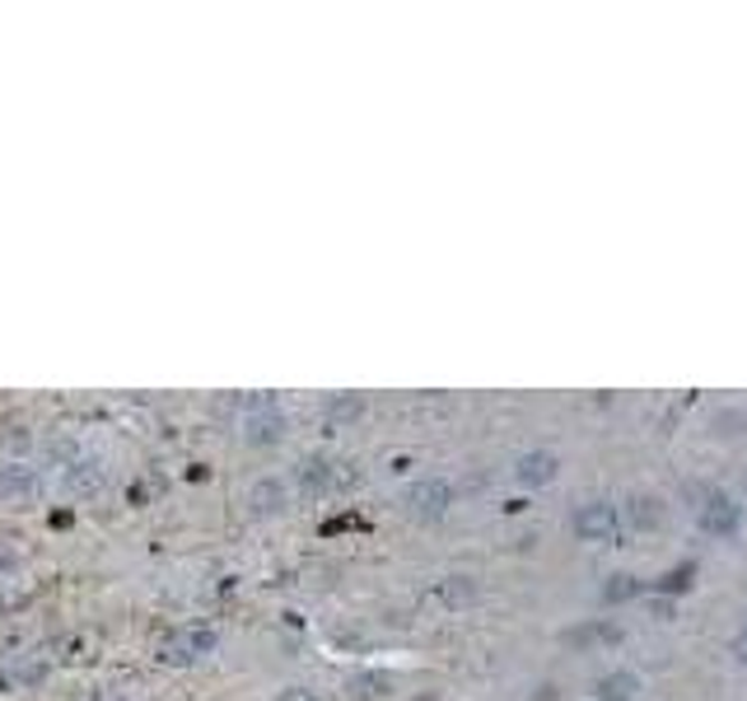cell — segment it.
<instances>
[{"label": "cell", "mask_w": 747, "mask_h": 701, "mask_svg": "<svg viewBox=\"0 0 747 701\" xmlns=\"http://www.w3.org/2000/svg\"><path fill=\"white\" fill-rule=\"evenodd\" d=\"M215 645H220V637H215L211 627H178V631H169V637L160 641V660L188 669L196 660H206V654H215Z\"/></svg>", "instance_id": "cell-1"}, {"label": "cell", "mask_w": 747, "mask_h": 701, "mask_svg": "<svg viewBox=\"0 0 747 701\" xmlns=\"http://www.w3.org/2000/svg\"><path fill=\"white\" fill-rule=\"evenodd\" d=\"M285 431H290V421L281 407L271 398H253V407H248V417H243V440L253 449H271L285 440Z\"/></svg>", "instance_id": "cell-2"}, {"label": "cell", "mask_w": 747, "mask_h": 701, "mask_svg": "<svg viewBox=\"0 0 747 701\" xmlns=\"http://www.w3.org/2000/svg\"><path fill=\"white\" fill-rule=\"evenodd\" d=\"M448 505H454V487L444 478H421L412 491H406V510L416 519H444Z\"/></svg>", "instance_id": "cell-3"}, {"label": "cell", "mask_w": 747, "mask_h": 701, "mask_svg": "<svg viewBox=\"0 0 747 701\" xmlns=\"http://www.w3.org/2000/svg\"><path fill=\"white\" fill-rule=\"evenodd\" d=\"M336 468H342V463L309 454V459H300V468H294V482H300L304 495H327V491H336V487L351 482L346 472H336Z\"/></svg>", "instance_id": "cell-4"}, {"label": "cell", "mask_w": 747, "mask_h": 701, "mask_svg": "<svg viewBox=\"0 0 747 701\" xmlns=\"http://www.w3.org/2000/svg\"><path fill=\"white\" fill-rule=\"evenodd\" d=\"M575 533L584 542H613L617 538V505L607 501H584L575 510Z\"/></svg>", "instance_id": "cell-5"}, {"label": "cell", "mask_w": 747, "mask_h": 701, "mask_svg": "<svg viewBox=\"0 0 747 701\" xmlns=\"http://www.w3.org/2000/svg\"><path fill=\"white\" fill-rule=\"evenodd\" d=\"M696 519H700V529H710V533H734L738 529V505L715 487L696 491Z\"/></svg>", "instance_id": "cell-6"}, {"label": "cell", "mask_w": 747, "mask_h": 701, "mask_svg": "<svg viewBox=\"0 0 747 701\" xmlns=\"http://www.w3.org/2000/svg\"><path fill=\"white\" fill-rule=\"evenodd\" d=\"M48 678V660L42 654H19L0 669V692H19V688H38Z\"/></svg>", "instance_id": "cell-7"}, {"label": "cell", "mask_w": 747, "mask_h": 701, "mask_svg": "<svg viewBox=\"0 0 747 701\" xmlns=\"http://www.w3.org/2000/svg\"><path fill=\"white\" fill-rule=\"evenodd\" d=\"M556 468H561V459L552 454V449H528V454L514 463V478L524 487H547L556 478Z\"/></svg>", "instance_id": "cell-8"}, {"label": "cell", "mask_w": 747, "mask_h": 701, "mask_svg": "<svg viewBox=\"0 0 747 701\" xmlns=\"http://www.w3.org/2000/svg\"><path fill=\"white\" fill-rule=\"evenodd\" d=\"M664 514H668V505L659 501V495H649V491H640V495H630L626 501V524L630 529H640V533H654L664 524Z\"/></svg>", "instance_id": "cell-9"}, {"label": "cell", "mask_w": 747, "mask_h": 701, "mask_svg": "<svg viewBox=\"0 0 747 701\" xmlns=\"http://www.w3.org/2000/svg\"><path fill=\"white\" fill-rule=\"evenodd\" d=\"M285 501H290V491H285L281 478H262V482H253V491H248V510L262 514V519L266 514H281Z\"/></svg>", "instance_id": "cell-10"}, {"label": "cell", "mask_w": 747, "mask_h": 701, "mask_svg": "<svg viewBox=\"0 0 747 701\" xmlns=\"http://www.w3.org/2000/svg\"><path fill=\"white\" fill-rule=\"evenodd\" d=\"M636 692H640V678L630 673V669H613V673H603L598 683H594L598 701H636Z\"/></svg>", "instance_id": "cell-11"}, {"label": "cell", "mask_w": 747, "mask_h": 701, "mask_svg": "<svg viewBox=\"0 0 747 701\" xmlns=\"http://www.w3.org/2000/svg\"><path fill=\"white\" fill-rule=\"evenodd\" d=\"M38 478L33 468H0V495H33Z\"/></svg>", "instance_id": "cell-12"}, {"label": "cell", "mask_w": 747, "mask_h": 701, "mask_svg": "<svg viewBox=\"0 0 747 701\" xmlns=\"http://www.w3.org/2000/svg\"><path fill=\"white\" fill-rule=\"evenodd\" d=\"M636 590H640V584L630 580V575H613V584L603 590V599L607 603H622V599H636Z\"/></svg>", "instance_id": "cell-13"}, {"label": "cell", "mask_w": 747, "mask_h": 701, "mask_svg": "<svg viewBox=\"0 0 747 701\" xmlns=\"http://www.w3.org/2000/svg\"><path fill=\"white\" fill-rule=\"evenodd\" d=\"M440 594L458 603V599H472V594H477V584H472L467 575H448V584H444V590H440Z\"/></svg>", "instance_id": "cell-14"}, {"label": "cell", "mask_w": 747, "mask_h": 701, "mask_svg": "<svg viewBox=\"0 0 747 701\" xmlns=\"http://www.w3.org/2000/svg\"><path fill=\"white\" fill-rule=\"evenodd\" d=\"M692 575H696V567H692V561H687V567H683V571H677V575L668 571V575L659 580V590H664V594H673V590H687V584H692Z\"/></svg>", "instance_id": "cell-15"}, {"label": "cell", "mask_w": 747, "mask_h": 701, "mask_svg": "<svg viewBox=\"0 0 747 701\" xmlns=\"http://www.w3.org/2000/svg\"><path fill=\"white\" fill-rule=\"evenodd\" d=\"M276 701H319V697H313L309 688H290V692H281Z\"/></svg>", "instance_id": "cell-16"}, {"label": "cell", "mask_w": 747, "mask_h": 701, "mask_svg": "<svg viewBox=\"0 0 747 701\" xmlns=\"http://www.w3.org/2000/svg\"><path fill=\"white\" fill-rule=\"evenodd\" d=\"M734 654H738V660L747 664V637H738V641H734Z\"/></svg>", "instance_id": "cell-17"}]
</instances>
